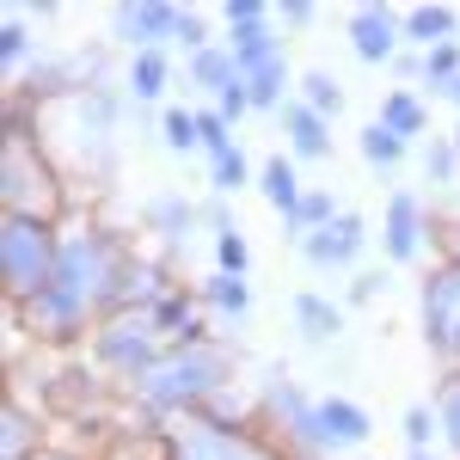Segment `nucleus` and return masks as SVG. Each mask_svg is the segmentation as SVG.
I'll use <instances>...</instances> for the list:
<instances>
[{
	"instance_id": "39448f33",
	"label": "nucleus",
	"mask_w": 460,
	"mask_h": 460,
	"mask_svg": "<svg viewBox=\"0 0 460 460\" xmlns=\"http://www.w3.org/2000/svg\"><path fill=\"white\" fill-rule=\"evenodd\" d=\"M93 350H99V362H105L111 375H123V381H142L147 368L166 356V344H160V325H154V314H111L105 325H99V338H93Z\"/></svg>"
},
{
	"instance_id": "0eeeda50",
	"label": "nucleus",
	"mask_w": 460,
	"mask_h": 460,
	"mask_svg": "<svg viewBox=\"0 0 460 460\" xmlns=\"http://www.w3.org/2000/svg\"><path fill=\"white\" fill-rule=\"evenodd\" d=\"M166 460H277V455L246 429H227V424H209L203 411H184L166 429Z\"/></svg>"
},
{
	"instance_id": "6ab92c4d",
	"label": "nucleus",
	"mask_w": 460,
	"mask_h": 460,
	"mask_svg": "<svg viewBox=\"0 0 460 460\" xmlns=\"http://www.w3.org/2000/svg\"><path fill=\"white\" fill-rule=\"evenodd\" d=\"M295 319H301V332H307V338H332V332L344 325V314H338L325 295H314V288H307V295H295Z\"/></svg>"
},
{
	"instance_id": "4468645a",
	"label": "nucleus",
	"mask_w": 460,
	"mask_h": 460,
	"mask_svg": "<svg viewBox=\"0 0 460 460\" xmlns=\"http://www.w3.org/2000/svg\"><path fill=\"white\" fill-rule=\"evenodd\" d=\"M283 129H288V147L301 154V160H325L332 154V129H325V117L307 105H283Z\"/></svg>"
},
{
	"instance_id": "c85d7f7f",
	"label": "nucleus",
	"mask_w": 460,
	"mask_h": 460,
	"mask_svg": "<svg viewBox=\"0 0 460 460\" xmlns=\"http://www.w3.org/2000/svg\"><path fill=\"white\" fill-rule=\"evenodd\" d=\"M209 301H215V307H227V314H246V307H252L246 277H215V283H209Z\"/></svg>"
},
{
	"instance_id": "ddd939ff",
	"label": "nucleus",
	"mask_w": 460,
	"mask_h": 460,
	"mask_svg": "<svg viewBox=\"0 0 460 460\" xmlns=\"http://www.w3.org/2000/svg\"><path fill=\"white\" fill-rule=\"evenodd\" d=\"M301 252H307L314 264H350L356 252H362V221H356V215H338L332 227L307 234V240H301Z\"/></svg>"
},
{
	"instance_id": "f3484780",
	"label": "nucleus",
	"mask_w": 460,
	"mask_h": 460,
	"mask_svg": "<svg viewBox=\"0 0 460 460\" xmlns=\"http://www.w3.org/2000/svg\"><path fill=\"white\" fill-rule=\"evenodd\" d=\"M258 190H264V203H270V209H283V215H295V209H301V197H307V190H301V178H295V166H288L283 154H277V160H264Z\"/></svg>"
},
{
	"instance_id": "a878e982",
	"label": "nucleus",
	"mask_w": 460,
	"mask_h": 460,
	"mask_svg": "<svg viewBox=\"0 0 460 460\" xmlns=\"http://www.w3.org/2000/svg\"><path fill=\"white\" fill-rule=\"evenodd\" d=\"M424 80H429V86H442V93H448V86L460 80V49H455V43H442V49H424Z\"/></svg>"
},
{
	"instance_id": "473e14b6",
	"label": "nucleus",
	"mask_w": 460,
	"mask_h": 460,
	"mask_svg": "<svg viewBox=\"0 0 460 460\" xmlns=\"http://www.w3.org/2000/svg\"><path fill=\"white\" fill-rule=\"evenodd\" d=\"M429 429H436V418H429L424 405H411V411H405V442H411V455L429 448Z\"/></svg>"
},
{
	"instance_id": "393cba45",
	"label": "nucleus",
	"mask_w": 460,
	"mask_h": 460,
	"mask_svg": "<svg viewBox=\"0 0 460 460\" xmlns=\"http://www.w3.org/2000/svg\"><path fill=\"white\" fill-rule=\"evenodd\" d=\"M147 221L166 227V234H184V227L197 221V209H190L184 197H154V203H147Z\"/></svg>"
},
{
	"instance_id": "412c9836",
	"label": "nucleus",
	"mask_w": 460,
	"mask_h": 460,
	"mask_svg": "<svg viewBox=\"0 0 460 460\" xmlns=\"http://www.w3.org/2000/svg\"><path fill=\"white\" fill-rule=\"evenodd\" d=\"M436 424L448 436V448L460 455V375H448V381L436 387Z\"/></svg>"
},
{
	"instance_id": "9d476101",
	"label": "nucleus",
	"mask_w": 460,
	"mask_h": 460,
	"mask_svg": "<svg viewBox=\"0 0 460 460\" xmlns=\"http://www.w3.org/2000/svg\"><path fill=\"white\" fill-rule=\"evenodd\" d=\"M399 37H405V25L393 19L387 6H356L350 13V43H356L362 62H393Z\"/></svg>"
},
{
	"instance_id": "4c0bfd02",
	"label": "nucleus",
	"mask_w": 460,
	"mask_h": 460,
	"mask_svg": "<svg viewBox=\"0 0 460 460\" xmlns=\"http://www.w3.org/2000/svg\"><path fill=\"white\" fill-rule=\"evenodd\" d=\"M448 99H455V105H460V80H455V86H448Z\"/></svg>"
},
{
	"instance_id": "72a5a7b5",
	"label": "nucleus",
	"mask_w": 460,
	"mask_h": 460,
	"mask_svg": "<svg viewBox=\"0 0 460 460\" xmlns=\"http://www.w3.org/2000/svg\"><path fill=\"white\" fill-rule=\"evenodd\" d=\"M25 43H31V37H25V25H19V13H13V19H6V31H0V56H6V68H19V62H25Z\"/></svg>"
},
{
	"instance_id": "5701e85b",
	"label": "nucleus",
	"mask_w": 460,
	"mask_h": 460,
	"mask_svg": "<svg viewBox=\"0 0 460 460\" xmlns=\"http://www.w3.org/2000/svg\"><path fill=\"white\" fill-rule=\"evenodd\" d=\"M332 221H338V209H332V197H325V190H307V197H301V209L288 215V227H295V234H319V227H332Z\"/></svg>"
},
{
	"instance_id": "f03ea898",
	"label": "nucleus",
	"mask_w": 460,
	"mask_h": 460,
	"mask_svg": "<svg viewBox=\"0 0 460 460\" xmlns=\"http://www.w3.org/2000/svg\"><path fill=\"white\" fill-rule=\"evenodd\" d=\"M227 375H234V356L221 350V344H209V338H197V344H172L136 381V393H142V405H154V411H178L184 418L203 399H215Z\"/></svg>"
},
{
	"instance_id": "f8f14e48",
	"label": "nucleus",
	"mask_w": 460,
	"mask_h": 460,
	"mask_svg": "<svg viewBox=\"0 0 460 460\" xmlns=\"http://www.w3.org/2000/svg\"><path fill=\"white\" fill-rule=\"evenodd\" d=\"M240 80H246V93H252V105H258V111H277V105H283V93H288V62H283V49L240 62Z\"/></svg>"
},
{
	"instance_id": "c756f323",
	"label": "nucleus",
	"mask_w": 460,
	"mask_h": 460,
	"mask_svg": "<svg viewBox=\"0 0 460 460\" xmlns=\"http://www.w3.org/2000/svg\"><path fill=\"white\" fill-rule=\"evenodd\" d=\"M209 166H215V190H240V184H246V154H240V147L215 154Z\"/></svg>"
},
{
	"instance_id": "9b49d317",
	"label": "nucleus",
	"mask_w": 460,
	"mask_h": 460,
	"mask_svg": "<svg viewBox=\"0 0 460 460\" xmlns=\"http://www.w3.org/2000/svg\"><path fill=\"white\" fill-rule=\"evenodd\" d=\"M381 234H387L393 264H411V258H418V246H424V209H418L411 190H399V197L387 203V227H381Z\"/></svg>"
},
{
	"instance_id": "7c9ffc66",
	"label": "nucleus",
	"mask_w": 460,
	"mask_h": 460,
	"mask_svg": "<svg viewBox=\"0 0 460 460\" xmlns=\"http://www.w3.org/2000/svg\"><path fill=\"white\" fill-rule=\"evenodd\" d=\"M197 129H203V147H209V160L234 147V136H227V117H221V111H197Z\"/></svg>"
},
{
	"instance_id": "423d86ee",
	"label": "nucleus",
	"mask_w": 460,
	"mask_h": 460,
	"mask_svg": "<svg viewBox=\"0 0 460 460\" xmlns=\"http://www.w3.org/2000/svg\"><path fill=\"white\" fill-rule=\"evenodd\" d=\"M111 25H117L123 43H136V49H160L166 37H184L190 56H197V49L209 43V37H203V19L184 13V6H172V0H123V6L111 13Z\"/></svg>"
},
{
	"instance_id": "f257e3e1",
	"label": "nucleus",
	"mask_w": 460,
	"mask_h": 460,
	"mask_svg": "<svg viewBox=\"0 0 460 460\" xmlns=\"http://www.w3.org/2000/svg\"><path fill=\"white\" fill-rule=\"evenodd\" d=\"M129 277H136V258L123 252V240L105 234V227H86V234L62 240L56 283L43 288L37 301H25L19 314H25V325H31V338L62 344V338H80V332H86V319H99L105 307L123 314Z\"/></svg>"
},
{
	"instance_id": "bb28decb",
	"label": "nucleus",
	"mask_w": 460,
	"mask_h": 460,
	"mask_svg": "<svg viewBox=\"0 0 460 460\" xmlns=\"http://www.w3.org/2000/svg\"><path fill=\"white\" fill-rule=\"evenodd\" d=\"M215 258H221V277H246L252 252L240 240V227H221V240H215Z\"/></svg>"
},
{
	"instance_id": "aec40b11",
	"label": "nucleus",
	"mask_w": 460,
	"mask_h": 460,
	"mask_svg": "<svg viewBox=\"0 0 460 460\" xmlns=\"http://www.w3.org/2000/svg\"><path fill=\"white\" fill-rule=\"evenodd\" d=\"M381 123H387L393 136H418L429 117H424V105H418L411 93H387V105H381Z\"/></svg>"
},
{
	"instance_id": "6e6552de",
	"label": "nucleus",
	"mask_w": 460,
	"mask_h": 460,
	"mask_svg": "<svg viewBox=\"0 0 460 460\" xmlns=\"http://www.w3.org/2000/svg\"><path fill=\"white\" fill-rule=\"evenodd\" d=\"M424 344L442 362H460V264L424 283Z\"/></svg>"
},
{
	"instance_id": "cd10ccee",
	"label": "nucleus",
	"mask_w": 460,
	"mask_h": 460,
	"mask_svg": "<svg viewBox=\"0 0 460 460\" xmlns=\"http://www.w3.org/2000/svg\"><path fill=\"white\" fill-rule=\"evenodd\" d=\"M166 147H178V154L203 147V129H197V111H166Z\"/></svg>"
},
{
	"instance_id": "7ed1b4c3",
	"label": "nucleus",
	"mask_w": 460,
	"mask_h": 460,
	"mask_svg": "<svg viewBox=\"0 0 460 460\" xmlns=\"http://www.w3.org/2000/svg\"><path fill=\"white\" fill-rule=\"evenodd\" d=\"M56 264H62V240L49 221H25V215H6V234H0V277L13 307L37 301L43 288L56 283Z\"/></svg>"
},
{
	"instance_id": "2f4dec72",
	"label": "nucleus",
	"mask_w": 460,
	"mask_h": 460,
	"mask_svg": "<svg viewBox=\"0 0 460 460\" xmlns=\"http://www.w3.org/2000/svg\"><path fill=\"white\" fill-rule=\"evenodd\" d=\"M429 178H436V184H455V172H460V147L455 142H429Z\"/></svg>"
},
{
	"instance_id": "dca6fc26",
	"label": "nucleus",
	"mask_w": 460,
	"mask_h": 460,
	"mask_svg": "<svg viewBox=\"0 0 460 460\" xmlns=\"http://www.w3.org/2000/svg\"><path fill=\"white\" fill-rule=\"evenodd\" d=\"M405 37L424 43V49L455 43V6H411V13H405Z\"/></svg>"
},
{
	"instance_id": "1a4fd4ad",
	"label": "nucleus",
	"mask_w": 460,
	"mask_h": 460,
	"mask_svg": "<svg viewBox=\"0 0 460 460\" xmlns=\"http://www.w3.org/2000/svg\"><path fill=\"white\" fill-rule=\"evenodd\" d=\"M319 411V448H356V442H368V411L344 399V393H325L314 399Z\"/></svg>"
},
{
	"instance_id": "f704fd0d",
	"label": "nucleus",
	"mask_w": 460,
	"mask_h": 460,
	"mask_svg": "<svg viewBox=\"0 0 460 460\" xmlns=\"http://www.w3.org/2000/svg\"><path fill=\"white\" fill-rule=\"evenodd\" d=\"M277 19H288V25H307V19H314V6H307V0H288V6H277Z\"/></svg>"
},
{
	"instance_id": "a211bd4d",
	"label": "nucleus",
	"mask_w": 460,
	"mask_h": 460,
	"mask_svg": "<svg viewBox=\"0 0 460 460\" xmlns=\"http://www.w3.org/2000/svg\"><path fill=\"white\" fill-rule=\"evenodd\" d=\"M166 56H160V49H136V62H129V93H136V99H160V93H166Z\"/></svg>"
},
{
	"instance_id": "58836bf2",
	"label": "nucleus",
	"mask_w": 460,
	"mask_h": 460,
	"mask_svg": "<svg viewBox=\"0 0 460 460\" xmlns=\"http://www.w3.org/2000/svg\"><path fill=\"white\" fill-rule=\"evenodd\" d=\"M411 460H429V455H411Z\"/></svg>"
},
{
	"instance_id": "4be33fe9",
	"label": "nucleus",
	"mask_w": 460,
	"mask_h": 460,
	"mask_svg": "<svg viewBox=\"0 0 460 460\" xmlns=\"http://www.w3.org/2000/svg\"><path fill=\"white\" fill-rule=\"evenodd\" d=\"M399 154H405V136H393L387 123H368V129H362V160H368V166H393Z\"/></svg>"
},
{
	"instance_id": "e433bc0d",
	"label": "nucleus",
	"mask_w": 460,
	"mask_h": 460,
	"mask_svg": "<svg viewBox=\"0 0 460 460\" xmlns=\"http://www.w3.org/2000/svg\"><path fill=\"white\" fill-rule=\"evenodd\" d=\"M31 460H74V455H56V448H37Z\"/></svg>"
},
{
	"instance_id": "b1692460",
	"label": "nucleus",
	"mask_w": 460,
	"mask_h": 460,
	"mask_svg": "<svg viewBox=\"0 0 460 460\" xmlns=\"http://www.w3.org/2000/svg\"><path fill=\"white\" fill-rule=\"evenodd\" d=\"M301 93H307L301 105L319 111V117H338V111H344V93H338V80H332V74H307V80H301Z\"/></svg>"
},
{
	"instance_id": "c9c22d12",
	"label": "nucleus",
	"mask_w": 460,
	"mask_h": 460,
	"mask_svg": "<svg viewBox=\"0 0 460 460\" xmlns=\"http://www.w3.org/2000/svg\"><path fill=\"white\" fill-rule=\"evenodd\" d=\"M448 252H455V264H460V221L448 227Z\"/></svg>"
},
{
	"instance_id": "20e7f679",
	"label": "nucleus",
	"mask_w": 460,
	"mask_h": 460,
	"mask_svg": "<svg viewBox=\"0 0 460 460\" xmlns=\"http://www.w3.org/2000/svg\"><path fill=\"white\" fill-rule=\"evenodd\" d=\"M0 197H6V215H25V221H56L62 209V184L43 166L37 142L13 123L6 129V160H0Z\"/></svg>"
},
{
	"instance_id": "2eb2a0df",
	"label": "nucleus",
	"mask_w": 460,
	"mask_h": 460,
	"mask_svg": "<svg viewBox=\"0 0 460 460\" xmlns=\"http://www.w3.org/2000/svg\"><path fill=\"white\" fill-rule=\"evenodd\" d=\"M190 80L209 86L215 99H221L227 86H240V62H234V49H227V43H203V49L190 56Z\"/></svg>"
}]
</instances>
